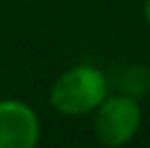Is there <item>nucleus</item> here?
Returning <instances> with one entry per match:
<instances>
[{"label": "nucleus", "instance_id": "nucleus-1", "mask_svg": "<svg viewBox=\"0 0 150 148\" xmlns=\"http://www.w3.org/2000/svg\"><path fill=\"white\" fill-rule=\"evenodd\" d=\"M108 98V81L98 67L79 63L61 73L51 85L49 101L63 116H85L96 112Z\"/></svg>", "mask_w": 150, "mask_h": 148}, {"label": "nucleus", "instance_id": "nucleus-2", "mask_svg": "<svg viewBox=\"0 0 150 148\" xmlns=\"http://www.w3.org/2000/svg\"><path fill=\"white\" fill-rule=\"evenodd\" d=\"M142 122V110L130 96H108L96 108L93 134L105 148H120L128 144Z\"/></svg>", "mask_w": 150, "mask_h": 148}, {"label": "nucleus", "instance_id": "nucleus-3", "mask_svg": "<svg viewBox=\"0 0 150 148\" xmlns=\"http://www.w3.org/2000/svg\"><path fill=\"white\" fill-rule=\"evenodd\" d=\"M41 122L21 99H0V148H37Z\"/></svg>", "mask_w": 150, "mask_h": 148}, {"label": "nucleus", "instance_id": "nucleus-4", "mask_svg": "<svg viewBox=\"0 0 150 148\" xmlns=\"http://www.w3.org/2000/svg\"><path fill=\"white\" fill-rule=\"evenodd\" d=\"M144 18H146V23L150 25V0L144 2Z\"/></svg>", "mask_w": 150, "mask_h": 148}]
</instances>
